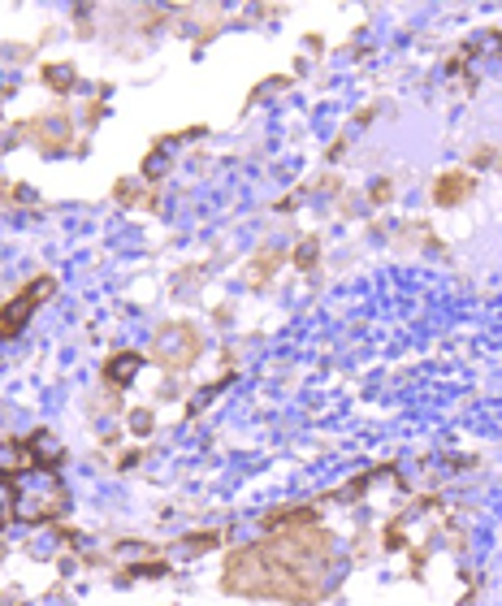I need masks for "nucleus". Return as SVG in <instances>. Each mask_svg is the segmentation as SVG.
Segmentation results:
<instances>
[{"instance_id": "obj_1", "label": "nucleus", "mask_w": 502, "mask_h": 606, "mask_svg": "<svg viewBox=\"0 0 502 606\" xmlns=\"http://www.w3.org/2000/svg\"><path fill=\"white\" fill-rule=\"evenodd\" d=\"M52 291V278H44V282H31L26 286V291L13 299V303H5V308H0V338H9V334H18V329L31 321V312H35V303L44 299Z\"/></svg>"}]
</instances>
